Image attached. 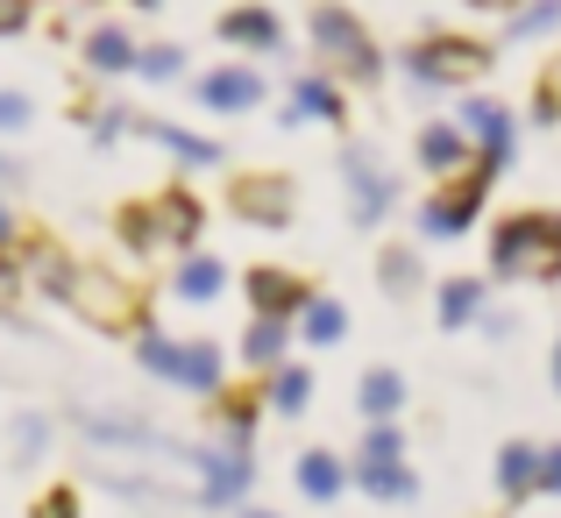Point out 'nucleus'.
I'll return each mask as SVG.
<instances>
[{"instance_id": "obj_20", "label": "nucleus", "mask_w": 561, "mask_h": 518, "mask_svg": "<svg viewBox=\"0 0 561 518\" xmlns=\"http://www.w3.org/2000/svg\"><path fill=\"white\" fill-rule=\"evenodd\" d=\"M171 383L192 398H214L220 383H228V355L214 342H179V362H171Z\"/></svg>"}, {"instance_id": "obj_41", "label": "nucleus", "mask_w": 561, "mask_h": 518, "mask_svg": "<svg viewBox=\"0 0 561 518\" xmlns=\"http://www.w3.org/2000/svg\"><path fill=\"white\" fill-rule=\"evenodd\" d=\"M14 234H22V220H14V206L0 199V249H14Z\"/></svg>"}, {"instance_id": "obj_12", "label": "nucleus", "mask_w": 561, "mask_h": 518, "mask_svg": "<svg viewBox=\"0 0 561 518\" xmlns=\"http://www.w3.org/2000/svg\"><path fill=\"white\" fill-rule=\"evenodd\" d=\"M214 36L228 43V50H256V57L285 50V22H277V8H263V0H242V8H228V14L214 22Z\"/></svg>"}, {"instance_id": "obj_9", "label": "nucleus", "mask_w": 561, "mask_h": 518, "mask_svg": "<svg viewBox=\"0 0 561 518\" xmlns=\"http://www.w3.org/2000/svg\"><path fill=\"white\" fill-rule=\"evenodd\" d=\"M185 462L199 469V505H214V511L242 505L249 483H256V462H249V448H192Z\"/></svg>"}, {"instance_id": "obj_11", "label": "nucleus", "mask_w": 561, "mask_h": 518, "mask_svg": "<svg viewBox=\"0 0 561 518\" xmlns=\"http://www.w3.org/2000/svg\"><path fill=\"white\" fill-rule=\"evenodd\" d=\"M192 93H199L206 114H249V107H263V93H271V85H263L256 65H214L199 85H192Z\"/></svg>"}, {"instance_id": "obj_24", "label": "nucleus", "mask_w": 561, "mask_h": 518, "mask_svg": "<svg viewBox=\"0 0 561 518\" xmlns=\"http://www.w3.org/2000/svg\"><path fill=\"white\" fill-rule=\"evenodd\" d=\"M263 405H271L277 419H306V405H313V369L306 362H277L271 383H263Z\"/></svg>"}, {"instance_id": "obj_8", "label": "nucleus", "mask_w": 561, "mask_h": 518, "mask_svg": "<svg viewBox=\"0 0 561 518\" xmlns=\"http://www.w3.org/2000/svg\"><path fill=\"white\" fill-rule=\"evenodd\" d=\"M342 177H348V220H356V228H377V220L398 206V177L383 171L363 142H348V150H342Z\"/></svg>"}, {"instance_id": "obj_16", "label": "nucleus", "mask_w": 561, "mask_h": 518, "mask_svg": "<svg viewBox=\"0 0 561 518\" xmlns=\"http://www.w3.org/2000/svg\"><path fill=\"white\" fill-rule=\"evenodd\" d=\"M157 228H164V249H199V228H206V206H199V192H185V185H164L157 192Z\"/></svg>"}, {"instance_id": "obj_35", "label": "nucleus", "mask_w": 561, "mask_h": 518, "mask_svg": "<svg viewBox=\"0 0 561 518\" xmlns=\"http://www.w3.org/2000/svg\"><path fill=\"white\" fill-rule=\"evenodd\" d=\"M28 122H36V100L28 93H0V136H22Z\"/></svg>"}, {"instance_id": "obj_45", "label": "nucleus", "mask_w": 561, "mask_h": 518, "mask_svg": "<svg viewBox=\"0 0 561 518\" xmlns=\"http://www.w3.org/2000/svg\"><path fill=\"white\" fill-rule=\"evenodd\" d=\"M234 518H277V511H263V505H242V511H234Z\"/></svg>"}, {"instance_id": "obj_19", "label": "nucleus", "mask_w": 561, "mask_h": 518, "mask_svg": "<svg viewBox=\"0 0 561 518\" xmlns=\"http://www.w3.org/2000/svg\"><path fill=\"white\" fill-rule=\"evenodd\" d=\"M14 256H22V270L36 277L50 299H65V291H71V270H79V263H71L50 234H14Z\"/></svg>"}, {"instance_id": "obj_42", "label": "nucleus", "mask_w": 561, "mask_h": 518, "mask_svg": "<svg viewBox=\"0 0 561 518\" xmlns=\"http://www.w3.org/2000/svg\"><path fill=\"white\" fill-rule=\"evenodd\" d=\"M548 249H554V277H561V214H548Z\"/></svg>"}, {"instance_id": "obj_33", "label": "nucleus", "mask_w": 561, "mask_h": 518, "mask_svg": "<svg viewBox=\"0 0 561 518\" xmlns=\"http://www.w3.org/2000/svg\"><path fill=\"white\" fill-rule=\"evenodd\" d=\"M179 71H185V50H179V43H142V50H136V79L171 85Z\"/></svg>"}, {"instance_id": "obj_39", "label": "nucleus", "mask_w": 561, "mask_h": 518, "mask_svg": "<svg viewBox=\"0 0 561 518\" xmlns=\"http://www.w3.org/2000/svg\"><path fill=\"white\" fill-rule=\"evenodd\" d=\"M36 22V0H0V36H22Z\"/></svg>"}, {"instance_id": "obj_5", "label": "nucleus", "mask_w": 561, "mask_h": 518, "mask_svg": "<svg viewBox=\"0 0 561 518\" xmlns=\"http://www.w3.org/2000/svg\"><path fill=\"white\" fill-rule=\"evenodd\" d=\"M491 185H497V171L483 164H469V171H455V177H434V192L420 199V234L426 242H455V234H469L483 220V206H491Z\"/></svg>"}, {"instance_id": "obj_6", "label": "nucleus", "mask_w": 561, "mask_h": 518, "mask_svg": "<svg viewBox=\"0 0 561 518\" xmlns=\"http://www.w3.org/2000/svg\"><path fill=\"white\" fill-rule=\"evenodd\" d=\"M228 214L249 220V228H291V214H299V185H291L285 171H234Z\"/></svg>"}, {"instance_id": "obj_18", "label": "nucleus", "mask_w": 561, "mask_h": 518, "mask_svg": "<svg viewBox=\"0 0 561 518\" xmlns=\"http://www.w3.org/2000/svg\"><path fill=\"white\" fill-rule=\"evenodd\" d=\"M136 50L142 43L128 36L122 22H100L93 36H85V71H93V79H136Z\"/></svg>"}, {"instance_id": "obj_44", "label": "nucleus", "mask_w": 561, "mask_h": 518, "mask_svg": "<svg viewBox=\"0 0 561 518\" xmlns=\"http://www.w3.org/2000/svg\"><path fill=\"white\" fill-rule=\"evenodd\" d=\"M14 177H22V171H14V157H0V185H14Z\"/></svg>"}, {"instance_id": "obj_29", "label": "nucleus", "mask_w": 561, "mask_h": 518, "mask_svg": "<svg viewBox=\"0 0 561 518\" xmlns=\"http://www.w3.org/2000/svg\"><path fill=\"white\" fill-rule=\"evenodd\" d=\"M285 355H291V320H263V313H256V320L242 327V362H249V369H263V377H271Z\"/></svg>"}, {"instance_id": "obj_27", "label": "nucleus", "mask_w": 561, "mask_h": 518, "mask_svg": "<svg viewBox=\"0 0 561 518\" xmlns=\"http://www.w3.org/2000/svg\"><path fill=\"white\" fill-rule=\"evenodd\" d=\"M377 285H383V299H420V285H426L420 249H405V242L377 249Z\"/></svg>"}, {"instance_id": "obj_10", "label": "nucleus", "mask_w": 561, "mask_h": 518, "mask_svg": "<svg viewBox=\"0 0 561 518\" xmlns=\"http://www.w3.org/2000/svg\"><path fill=\"white\" fill-rule=\"evenodd\" d=\"M242 291H249V306H256L263 320H299L306 299H313V285H306L299 270H277V263H256V270L242 277Z\"/></svg>"}, {"instance_id": "obj_14", "label": "nucleus", "mask_w": 561, "mask_h": 518, "mask_svg": "<svg viewBox=\"0 0 561 518\" xmlns=\"http://www.w3.org/2000/svg\"><path fill=\"white\" fill-rule=\"evenodd\" d=\"M412 164H420L426 177H455V171L477 164V142H469L455 122H426L420 136H412Z\"/></svg>"}, {"instance_id": "obj_7", "label": "nucleus", "mask_w": 561, "mask_h": 518, "mask_svg": "<svg viewBox=\"0 0 561 518\" xmlns=\"http://www.w3.org/2000/svg\"><path fill=\"white\" fill-rule=\"evenodd\" d=\"M455 128H462V136L477 142V157H483V164H491L497 177H505L512 150H519V122H512V107H505V100H483V93H469V100H462V114H455Z\"/></svg>"}, {"instance_id": "obj_17", "label": "nucleus", "mask_w": 561, "mask_h": 518, "mask_svg": "<svg viewBox=\"0 0 561 518\" xmlns=\"http://www.w3.org/2000/svg\"><path fill=\"white\" fill-rule=\"evenodd\" d=\"M220 291H228V263L206 256V249H185L179 270H171V299L179 306H214Z\"/></svg>"}, {"instance_id": "obj_4", "label": "nucleus", "mask_w": 561, "mask_h": 518, "mask_svg": "<svg viewBox=\"0 0 561 518\" xmlns=\"http://www.w3.org/2000/svg\"><path fill=\"white\" fill-rule=\"evenodd\" d=\"M491 277L497 285H561L554 277V249H548V214L519 206L491 228Z\"/></svg>"}, {"instance_id": "obj_2", "label": "nucleus", "mask_w": 561, "mask_h": 518, "mask_svg": "<svg viewBox=\"0 0 561 518\" xmlns=\"http://www.w3.org/2000/svg\"><path fill=\"white\" fill-rule=\"evenodd\" d=\"M65 306L85 320V327H100V334H114V342H136L142 327H157L150 320V299H142L136 285H128L122 270H107V263H79L71 270V291H65Z\"/></svg>"}, {"instance_id": "obj_37", "label": "nucleus", "mask_w": 561, "mask_h": 518, "mask_svg": "<svg viewBox=\"0 0 561 518\" xmlns=\"http://www.w3.org/2000/svg\"><path fill=\"white\" fill-rule=\"evenodd\" d=\"M28 518H79V491H65V483H50V491L36 497V511Z\"/></svg>"}, {"instance_id": "obj_43", "label": "nucleus", "mask_w": 561, "mask_h": 518, "mask_svg": "<svg viewBox=\"0 0 561 518\" xmlns=\"http://www.w3.org/2000/svg\"><path fill=\"white\" fill-rule=\"evenodd\" d=\"M469 8H491V14H512V8H526V0H469Z\"/></svg>"}, {"instance_id": "obj_13", "label": "nucleus", "mask_w": 561, "mask_h": 518, "mask_svg": "<svg viewBox=\"0 0 561 518\" xmlns=\"http://www.w3.org/2000/svg\"><path fill=\"white\" fill-rule=\"evenodd\" d=\"M299 122H328V128H342V122H348V93H342V79H328V71H299V79H291V100H285V128H299Z\"/></svg>"}, {"instance_id": "obj_3", "label": "nucleus", "mask_w": 561, "mask_h": 518, "mask_svg": "<svg viewBox=\"0 0 561 518\" xmlns=\"http://www.w3.org/2000/svg\"><path fill=\"white\" fill-rule=\"evenodd\" d=\"M497 43L462 36V28H426L420 43H405V71L412 85H434V93H469L477 79H491Z\"/></svg>"}, {"instance_id": "obj_36", "label": "nucleus", "mask_w": 561, "mask_h": 518, "mask_svg": "<svg viewBox=\"0 0 561 518\" xmlns=\"http://www.w3.org/2000/svg\"><path fill=\"white\" fill-rule=\"evenodd\" d=\"M43 440H50V426H43L36 412H22V419H14V454H22V462H36Z\"/></svg>"}, {"instance_id": "obj_34", "label": "nucleus", "mask_w": 561, "mask_h": 518, "mask_svg": "<svg viewBox=\"0 0 561 518\" xmlns=\"http://www.w3.org/2000/svg\"><path fill=\"white\" fill-rule=\"evenodd\" d=\"M363 462H383V454H405V434H398V419H383V426H370V434H363Z\"/></svg>"}, {"instance_id": "obj_1", "label": "nucleus", "mask_w": 561, "mask_h": 518, "mask_svg": "<svg viewBox=\"0 0 561 518\" xmlns=\"http://www.w3.org/2000/svg\"><path fill=\"white\" fill-rule=\"evenodd\" d=\"M306 28H313V57H320L328 79H342V85H377L383 79V50H377L370 22H363L356 8L320 0V8L306 14Z\"/></svg>"}, {"instance_id": "obj_46", "label": "nucleus", "mask_w": 561, "mask_h": 518, "mask_svg": "<svg viewBox=\"0 0 561 518\" xmlns=\"http://www.w3.org/2000/svg\"><path fill=\"white\" fill-rule=\"evenodd\" d=\"M128 8H164V0H128Z\"/></svg>"}, {"instance_id": "obj_38", "label": "nucleus", "mask_w": 561, "mask_h": 518, "mask_svg": "<svg viewBox=\"0 0 561 518\" xmlns=\"http://www.w3.org/2000/svg\"><path fill=\"white\" fill-rule=\"evenodd\" d=\"M28 291V270H22V256L14 249H0V306H14Z\"/></svg>"}, {"instance_id": "obj_23", "label": "nucleus", "mask_w": 561, "mask_h": 518, "mask_svg": "<svg viewBox=\"0 0 561 518\" xmlns=\"http://www.w3.org/2000/svg\"><path fill=\"white\" fill-rule=\"evenodd\" d=\"M356 412H363L370 426L405 419V377H398V369H363V383H356Z\"/></svg>"}, {"instance_id": "obj_32", "label": "nucleus", "mask_w": 561, "mask_h": 518, "mask_svg": "<svg viewBox=\"0 0 561 518\" xmlns=\"http://www.w3.org/2000/svg\"><path fill=\"white\" fill-rule=\"evenodd\" d=\"M548 28H561V0H526V8H512L505 36L512 43H534V36H548Z\"/></svg>"}, {"instance_id": "obj_15", "label": "nucleus", "mask_w": 561, "mask_h": 518, "mask_svg": "<svg viewBox=\"0 0 561 518\" xmlns=\"http://www.w3.org/2000/svg\"><path fill=\"white\" fill-rule=\"evenodd\" d=\"M348 483H356L363 497H377V505H412L420 497V476L405 469V454H383V462H348Z\"/></svg>"}, {"instance_id": "obj_28", "label": "nucleus", "mask_w": 561, "mask_h": 518, "mask_svg": "<svg viewBox=\"0 0 561 518\" xmlns=\"http://www.w3.org/2000/svg\"><path fill=\"white\" fill-rule=\"evenodd\" d=\"M483 299H491V285H483V277H448V285L434 291L440 327H477V320H483Z\"/></svg>"}, {"instance_id": "obj_40", "label": "nucleus", "mask_w": 561, "mask_h": 518, "mask_svg": "<svg viewBox=\"0 0 561 518\" xmlns=\"http://www.w3.org/2000/svg\"><path fill=\"white\" fill-rule=\"evenodd\" d=\"M540 491L561 497V440H548V448H540Z\"/></svg>"}, {"instance_id": "obj_47", "label": "nucleus", "mask_w": 561, "mask_h": 518, "mask_svg": "<svg viewBox=\"0 0 561 518\" xmlns=\"http://www.w3.org/2000/svg\"><path fill=\"white\" fill-rule=\"evenodd\" d=\"M554 383H561V342H554Z\"/></svg>"}, {"instance_id": "obj_25", "label": "nucleus", "mask_w": 561, "mask_h": 518, "mask_svg": "<svg viewBox=\"0 0 561 518\" xmlns=\"http://www.w3.org/2000/svg\"><path fill=\"white\" fill-rule=\"evenodd\" d=\"M491 476H497V491H505L512 505H519V497H534L540 491V448H534V440H505Z\"/></svg>"}, {"instance_id": "obj_22", "label": "nucleus", "mask_w": 561, "mask_h": 518, "mask_svg": "<svg viewBox=\"0 0 561 518\" xmlns=\"http://www.w3.org/2000/svg\"><path fill=\"white\" fill-rule=\"evenodd\" d=\"M263 391H214V426H220V448H249L263 419Z\"/></svg>"}, {"instance_id": "obj_31", "label": "nucleus", "mask_w": 561, "mask_h": 518, "mask_svg": "<svg viewBox=\"0 0 561 518\" xmlns=\"http://www.w3.org/2000/svg\"><path fill=\"white\" fill-rule=\"evenodd\" d=\"M114 234H122L128 256H157V249H164V228H157V206L150 199L122 206V214H114Z\"/></svg>"}, {"instance_id": "obj_30", "label": "nucleus", "mask_w": 561, "mask_h": 518, "mask_svg": "<svg viewBox=\"0 0 561 518\" xmlns=\"http://www.w3.org/2000/svg\"><path fill=\"white\" fill-rule=\"evenodd\" d=\"M150 142H164L179 164H192V171H214L220 164V142H206V136H192V128H179V122H136Z\"/></svg>"}, {"instance_id": "obj_26", "label": "nucleus", "mask_w": 561, "mask_h": 518, "mask_svg": "<svg viewBox=\"0 0 561 518\" xmlns=\"http://www.w3.org/2000/svg\"><path fill=\"white\" fill-rule=\"evenodd\" d=\"M291 334H299L306 348H334V342H348V306H342V299H320V291H313V299H306V313L291 320Z\"/></svg>"}, {"instance_id": "obj_21", "label": "nucleus", "mask_w": 561, "mask_h": 518, "mask_svg": "<svg viewBox=\"0 0 561 518\" xmlns=\"http://www.w3.org/2000/svg\"><path fill=\"white\" fill-rule=\"evenodd\" d=\"M291 483H299L313 505H334V497L348 491V462H342L334 448H306L299 462H291Z\"/></svg>"}]
</instances>
